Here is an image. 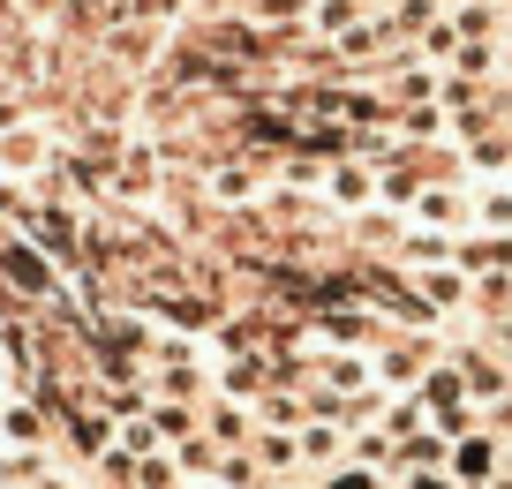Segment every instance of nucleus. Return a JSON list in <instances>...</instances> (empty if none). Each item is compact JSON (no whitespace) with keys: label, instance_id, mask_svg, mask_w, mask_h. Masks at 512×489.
<instances>
[{"label":"nucleus","instance_id":"f257e3e1","mask_svg":"<svg viewBox=\"0 0 512 489\" xmlns=\"http://www.w3.org/2000/svg\"><path fill=\"white\" fill-rule=\"evenodd\" d=\"M445 474L460 489H482V482H497V474H505V437H497V429H460V437H452V452H445Z\"/></svg>","mask_w":512,"mask_h":489},{"label":"nucleus","instance_id":"f03ea898","mask_svg":"<svg viewBox=\"0 0 512 489\" xmlns=\"http://www.w3.org/2000/svg\"><path fill=\"white\" fill-rule=\"evenodd\" d=\"M407 219H415V226H437V234L475 226V219H467V181H422L415 204H407Z\"/></svg>","mask_w":512,"mask_h":489},{"label":"nucleus","instance_id":"7ed1b4c3","mask_svg":"<svg viewBox=\"0 0 512 489\" xmlns=\"http://www.w3.org/2000/svg\"><path fill=\"white\" fill-rule=\"evenodd\" d=\"M422 347H407V339H384V347H369V377H377V392H415L422 377Z\"/></svg>","mask_w":512,"mask_h":489},{"label":"nucleus","instance_id":"20e7f679","mask_svg":"<svg viewBox=\"0 0 512 489\" xmlns=\"http://www.w3.org/2000/svg\"><path fill=\"white\" fill-rule=\"evenodd\" d=\"M415 271V286H422V301H430L437 316H452L460 301H475V279H467L460 264H407Z\"/></svg>","mask_w":512,"mask_h":489},{"label":"nucleus","instance_id":"39448f33","mask_svg":"<svg viewBox=\"0 0 512 489\" xmlns=\"http://www.w3.org/2000/svg\"><path fill=\"white\" fill-rule=\"evenodd\" d=\"M0 437L16 444V452H46V407L38 399H8L0 407Z\"/></svg>","mask_w":512,"mask_h":489},{"label":"nucleus","instance_id":"423d86ee","mask_svg":"<svg viewBox=\"0 0 512 489\" xmlns=\"http://www.w3.org/2000/svg\"><path fill=\"white\" fill-rule=\"evenodd\" d=\"M467 219H475L482 234H512V174L490 181V189H467Z\"/></svg>","mask_w":512,"mask_h":489},{"label":"nucleus","instance_id":"0eeeda50","mask_svg":"<svg viewBox=\"0 0 512 489\" xmlns=\"http://www.w3.org/2000/svg\"><path fill=\"white\" fill-rule=\"evenodd\" d=\"M294 444H302L309 467H332L339 444H347V422H317V414H309V422H294Z\"/></svg>","mask_w":512,"mask_h":489},{"label":"nucleus","instance_id":"6e6552de","mask_svg":"<svg viewBox=\"0 0 512 489\" xmlns=\"http://www.w3.org/2000/svg\"><path fill=\"white\" fill-rule=\"evenodd\" d=\"M317 489H384V467H369V459H332Z\"/></svg>","mask_w":512,"mask_h":489},{"label":"nucleus","instance_id":"1a4fd4ad","mask_svg":"<svg viewBox=\"0 0 512 489\" xmlns=\"http://www.w3.org/2000/svg\"><path fill=\"white\" fill-rule=\"evenodd\" d=\"M211 196H226V204H241V196H249V174H241V166H219V174H211Z\"/></svg>","mask_w":512,"mask_h":489},{"label":"nucleus","instance_id":"9d476101","mask_svg":"<svg viewBox=\"0 0 512 489\" xmlns=\"http://www.w3.org/2000/svg\"><path fill=\"white\" fill-rule=\"evenodd\" d=\"M400 489H460L445 467H422V474H400Z\"/></svg>","mask_w":512,"mask_h":489},{"label":"nucleus","instance_id":"9b49d317","mask_svg":"<svg viewBox=\"0 0 512 489\" xmlns=\"http://www.w3.org/2000/svg\"><path fill=\"white\" fill-rule=\"evenodd\" d=\"M31 489H76V482H68V474H38Z\"/></svg>","mask_w":512,"mask_h":489},{"label":"nucleus","instance_id":"f8f14e48","mask_svg":"<svg viewBox=\"0 0 512 489\" xmlns=\"http://www.w3.org/2000/svg\"><path fill=\"white\" fill-rule=\"evenodd\" d=\"M482 489H512V474H497V482H482Z\"/></svg>","mask_w":512,"mask_h":489},{"label":"nucleus","instance_id":"ddd939ff","mask_svg":"<svg viewBox=\"0 0 512 489\" xmlns=\"http://www.w3.org/2000/svg\"><path fill=\"white\" fill-rule=\"evenodd\" d=\"M505 474H512V437H505Z\"/></svg>","mask_w":512,"mask_h":489},{"label":"nucleus","instance_id":"4468645a","mask_svg":"<svg viewBox=\"0 0 512 489\" xmlns=\"http://www.w3.org/2000/svg\"><path fill=\"white\" fill-rule=\"evenodd\" d=\"M272 489H294V482H272Z\"/></svg>","mask_w":512,"mask_h":489},{"label":"nucleus","instance_id":"2eb2a0df","mask_svg":"<svg viewBox=\"0 0 512 489\" xmlns=\"http://www.w3.org/2000/svg\"><path fill=\"white\" fill-rule=\"evenodd\" d=\"M204 489H226V482H204Z\"/></svg>","mask_w":512,"mask_h":489},{"label":"nucleus","instance_id":"dca6fc26","mask_svg":"<svg viewBox=\"0 0 512 489\" xmlns=\"http://www.w3.org/2000/svg\"><path fill=\"white\" fill-rule=\"evenodd\" d=\"M0 407H8V392H0Z\"/></svg>","mask_w":512,"mask_h":489},{"label":"nucleus","instance_id":"f3484780","mask_svg":"<svg viewBox=\"0 0 512 489\" xmlns=\"http://www.w3.org/2000/svg\"><path fill=\"white\" fill-rule=\"evenodd\" d=\"M505 174H512V166H505Z\"/></svg>","mask_w":512,"mask_h":489}]
</instances>
